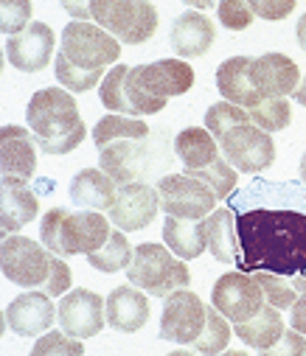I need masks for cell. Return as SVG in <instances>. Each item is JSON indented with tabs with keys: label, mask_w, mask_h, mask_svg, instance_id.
I'll return each instance as SVG.
<instances>
[{
	"label": "cell",
	"mask_w": 306,
	"mask_h": 356,
	"mask_svg": "<svg viewBox=\"0 0 306 356\" xmlns=\"http://www.w3.org/2000/svg\"><path fill=\"white\" fill-rule=\"evenodd\" d=\"M239 255L236 270L242 273H306V213L284 208H253L236 216Z\"/></svg>",
	"instance_id": "cell-1"
},
{
	"label": "cell",
	"mask_w": 306,
	"mask_h": 356,
	"mask_svg": "<svg viewBox=\"0 0 306 356\" xmlns=\"http://www.w3.org/2000/svg\"><path fill=\"white\" fill-rule=\"evenodd\" d=\"M26 118H29V129L37 138V146L45 154H68L87 135L84 121L79 118V107L65 87L37 90L29 102Z\"/></svg>",
	"instance_id": "cell-2"
},
{
	"label": "cell",
	"mask_w": 306,
	"mask_h": 356,
	"mask_svg": "<svg viewBox=\"0 0 306 356\" xmlns=\"http://www.w3.org/2000/svg\"><path fill=\"white\" fill-rule=\"evenodd\" d=\"M110 219H105L98 211H65V208H51L43 222H40V238L43 244L68 258V255H90L101 250L110 238Z\"/></svg>",
	"instance_id": "cell-3"
},
{
	"label": "cell",
	"mask_w": 306,
	"mask_h": 356,
	"mask_svg": "<svg viewBox=\"0 0 306 356\" xmlns=\"http://www.w3.org/2000/svg\"><path fill=\"white\" fill-rule=\"evenodd\" d=\"M127 278L138 289H144L152 298H169L177 289H185L191 284V273L180 255H174L169 247L146 241L135 247L132 264L127 266Z\"/></svg>",
	"instance_id": "cell-4"
},
{
	"label": "cell",
	"mask_w": 306,
	"mask_h": 356,
	"mask_svg": "<svg viewBox=\"0 0 306 356\" xmlns=\"http://www.w3.org/2000/svg\"><path fill=\"white\" fill-rule=\"evenodd\" d=\"M95 26L107 29L124 45H141L158 31V9L149 0H93Z\"/></svg>",
	"instance_id": "cell-5"
},
{
	"label": "cell",
	"mask_w": 306,
	"mask_h": 356,
	"mask_svg": "<svg viewBox=\"0 0 306 356\" xmlns=\"http://www.w3.org/2000/svg\"><path fill=\"white\" fill-rule=\"evenodd\" d=\"M54 255L45 244H37L26 236H3L0 247V266H3L6 281L23 286V289H43L51 273Z\"/></svg>",
	"instance_id": "cell-6"
},
{
	"label": "cell",
	"mask_w": 306,
	"mask_h": 356,
	"mask_svg": "<svg viewBox=\"0 0 306 356\" xmlns=\"http://www.w3.org/2000/svg\"><path fill=\"white\" fill-rule=\"evenodd\" d=\"M62 54L79 67L98 70V67H107V65L118 62L121 40L113 37L101 26H93L87 20H73L62 31Z\"/></svg>",
	"instance_id": "cell-7"
},
{
	"label": "cell",
	"mask_w": 306,
	"mask_h": 356,
	"mask_svg": "<svg viewBox=\"0 0 306 356\" xmlns=\"http://www.w3.org/2000/svg\"><path fill=\"white\" fill-rule=\"evenodd\" d=\"M220 149L225 160L242 174H261L275 163V140L270 138L267 129H261L253 121L225 132V138L220 140Z\"/></svg>",
	"instance_id": "cell-8"
},
{
	"label": "cell",
	"mask_w": 306,
	"mask_h": 356,
	"mask_svg": "<svg viewBox=\"0 0 306 356\" xmlns=\"http://www.w3.org/2000/svg\"><path fill=\"white\" fill-rule=\"evenodd\" d=\"M160 208L166 216L180 219H206L217 208V194L191 174H169L158 183Z\"/></svg>",
	"instance_id": "cell-9"
},
{
	"label": "cell",
	"mask_w": 306,
	"mask_h": 356,
	"mask_svg": "<svg viewBox=\"0 0 306 356\" xmlns=\"http://www.w3.org/2000/svg\"><path fill=\"white\" fill-rule=\"evenodd\" d=\"M208 320V306L199 300L188 286L177 289L166 298L163 314H160V337L177 345H191L199 331L206 328Z\"/></svg>",
	"instance_id": "cell-10"
},
{
	"label": "cell",
	"mask_w": 306,
	"mask_h": 356,
	"mask_svg": "<svg viewBox=\"0 0 306 356\" xmlns=\"http://www.w3.org/2000/svg\"><path fill=\"white\" fill-rule=\"evenodd\" d=\"M211 303L231 320V323H245L253 314L261 312V306L267 303L261 284L256 281L253 273H228L214 284L211 292Z\"/></svg>",
	"instance_id": "cell-11"
},
{
	"label": "cell",
	"mask_w": 306,
	"mask_h": 356,
	"mask_svg": "<svg viewBox=\"0 0 306 356\" xmlns=\"http://www.w3.org/2000/svg\"><path fill=\"white\" fill-rule=\"evenodd\" d=\"M56 320L62 331H68L76 339H90L101 334L107 323V300H101V295L90 289H73L65 292L56 309Z\"/></svg>",
	"instance_id": "cell-12"
},
{
	"label": "cell",
	"mask_w": 306,
	"mask_h": 356,
	"mask_svg": "<svg viewBox=\"0 0 306 356\" xmlns=\"http://www.w3.org/2000/svg\"><path fill=\"white\" fill-rule=\"evenodd\" d=\"M37 138L23 127H3L0 129V168H3V183L29 186L37 171Z\"/></svg>",
	"instance_id": "cell-13"
},
{
	"label": "cell",
	"mask_w": 306,
	"mask_h": 356,
	"mask_svg": "<svg viewBox=\"0 0 306 356\" xmlns=\"http://www.w3.org/2000/svg\"><path fill=\"white\" fill-rule=\"evenodd\" d=\"M158 208H160L158 188H152L146 183H127L116 194V202L110 208V222L116 227H121L124 233L144 230L155 222Z\"/></svg>",
	"instance_id": "cell-14"
},
{
	"label": "cell",
	"mask_w": 306,
	"mask_h": 356,
	"mask_svg": "<svg viewBox=\"0 0 306 356\" xmlns=\"http://www.w3.org/2000/svg\"><path fill=\"white\" fill-rule=\"evenodd\" d=\"M54 45H56V37H54L51 26L29 23L23 31H17L6 40V59L12 67H17L23 73H40L43 67L51 65Z\"/></svg>",
	"instance_id": "cell-15"
},
{
	"label": "cell",
	"mask_w": 306,
	"mask_h": 356,
	"mask_svg": "<svg viewBox=\"0 0 306 356\" xmlns=\"http://www.w3.org/2000/svg\"><path fill=\"white\" fill-rule=\"evenodd\" d=\"M132 76L149 96H158V99L185 96L194 87V70L185 59H160V62L138 65L132 67Z\"/></svg>",
	"instance_id": "cell-16"
},
{
	"label": "cell",
	"mask_w": 306,
	"mask_h": 356,
	"mask_svg": "<svg viewBox=\"0 0 306 356\" xmlns=\"http://www.w3.org/2000/svg\"><path fill=\"white\" fill-rule=\"evenodd\" d=\"M56 320V309L48 292H23L6 309V325L17 337H37L45 334Z\"/></svg>",
	"instance_id": "cell-17"
},
{
	"label": "cell",
	"mask_w": 306,
	"mask_h": 356,
	"mask_svg": "<svg viewBox=\"0 0 306 356\" xmlns=\"http://www.w3.org/2000/svg\"><path fill=\"white\" fill-rule=\"evenodd\" d=\"M253 84L261 96L286 99L295 96L300 84V70L286 54H264L253 59Z\"/></svg>",
	"instance_id": "cell-18"
},
{
	"label": "cell",
	"mask_w": 306,
	"mask_h": 356,
	"mask_svg": "<svg viewBox=\"0 0 306 356\" xmlns=\"http://www.w3.org/2000/svg\"><path fill=\"white\" fill-rule=\"evenodd\" d=\"M214 37H217V29L214 23L202 15V12H183L174 26H171V48L180 59H197L202 54H208L211 45H214Z\"/></svg>",
	"instance_id": "cell-19"
},
{
	"label": "cell",
	"mask_w": 306,
	"mask_h": 356,
	"mask_svg": "<svg viewBox=\"0 0 306 356\" xmlns=\"http://www.w3.org/2000/svg\"><path fill=\"white\" fill-rule=\"evenodd\" d=\"M217 87L225 102H234L245 110H250L261 93L253 84V59L250 56H231L217 67Z\"/></svg>",
	"instance_id": "cell-20"
},
{
	"label": "cell",
	"mask_w": 306,
	"mask_h": 356,
	"mask_svg": "<svg viewBox=\"0 0 306 356\" xmlns=\"http://www.w3.org/2000/svg\"><path fill=\"white\" fill-rule=\"evenodd\" d=\"M118 194V183L105 168H82L70 183V200L87 211H110Z\"/></svg>",
	"instance_id": "cell-21"
},
{
	"label": "cell",
	"mask_w": 306,
	"mask_h": 356,
	"mask_svg": "<svg viewBox=\"0 0 306 356\" xmlns=\"http://www.w3.org/2000/svg\"><path fill=\"white\" fill-rule=\"evenodd\" d=\"M149 320V300L144 289L132 286H118L107 295V323L121 331V334H135L146 325Z\"/></svg>",
	"instance_id": "cell-22"
},
{
	"label": "cell",
	"mask_w": 306,
	"mask_h": 356,
	"mask_svg": "<svg viewBox=\"0 0 306 356\" xmlns=\"http://www.w3.org/2000/svg\"><path fill=\"white\" fill-rule=\"evenodd\" d=\"M163 244L180 255L183 261H191L206 252L208 236H206V219H180V216H166L163 222Z\"/></svg>",
	"instance_id": "cell-23"
},
{
	"label": "cell",
	"mask_w": 306,
	"mask_h": 356,
	"mask_svg": "<svg viewBox=\"0 0 306 356\" xmlns=\"http://www.w3.org/2000/svg\"><path fill=\"white\" fill-rule=\"evenodd\" d=\"M98 163L118 186L135 183L144 163V149L141 140H113L105 149H98Z\"/></svg>",
	"instance_id": "cell-24"
},
{
	"label": "cell",
	"mask_w": 306,
	"mask_h": 356,
	"mask_svg": "<svg viewBox=\"0 0 306 356\" xmlns=\"http://www.w3.org/2000/svg\"><path fill=\"white\" fill-rule=\"evenodd\" d=\"M284 331H286V328H284V320H281V309H275V306H270V303H264L261 312L253 314L250 320L234 323V334H236L245 345H250V348H256V350L273 348V345L284 337Z\"/></svg>",
	"instance_id": "cell-25"
},
{
	"label": "cell",
	"mask_w": 306,
	"mask_h": 356,
	"mask_svg": "<svg viewBox=\"0 0 306 356\" xmlns=\"http://www.w3.org/2000/svg\"><path fill=\"white\" fill-rule=\"evenodd\" d=\"M40 213V200L26 186L3 183V211H0V230L3 236L17 233L29 222H34Z\"/></svg>",
	"instance_id": "cell-26"
},
{
	"label": "cell",
	"mask_w": 306,
	"mask_h": 356,
	"mask_svg": "<svg viewBox=\"0 0 306 356\" xmlns=\"http://www.w3.org/2000/svg\"><path fill=\"white\" fill-rule=\"evenodd\" d=\"M174 152H177L180 163L185 165V171H191V168L211 165L220 157V143L208 129L188 127L174 138Z\"/></svg>",
	"instance_id": "cell-27"
},
{
	"label": "cell",
	"mask_w": 306,
	"mask_h": 356,
	"mask_svg": "<svg viewBox=\"0 0 306 356\" xmlns=\"http://www.w3.org/2000/svg\"><path fill=\"white\" fill-rule=\"evenodd\" d=\"M206 236L208 250L217 261L231 264L239 255V233H236V213L228 208H217L211 216H206Z\"/></svg>",
	"instance_id": "cell-28"
},
{
	"label": "cell",
	"mask_w": 306,
	"mask_h": 356,
	"mask_svg": "<svg viewBox=\"0 0 306 356\" xmlns=\"http://www.w3.org/2000/svg\"><path fill=\"white\" fill-rule=\"evenodd\" d=\"M146 135H149V127L141 118H135V115H118V113L105 115V118L95 124V129H93V140H95L98 149H105L113 140H144Z\"/></svg>",
	"instance_id": "cell-29"
},
{
	"label": "cell",
	"mask_w": 306,
	"mask_h": 356,
	"mask_svg": "<svg viewBox=\"0 0 306 356\" xmlns=\"http://www.w3.org/2000/svg\"><path fill=\"white\" fill-rule=\"evenodd\" d=\"M132 255H135L132 244L127 241L124 230L116 227L110 233L107 244L101 247V250H95V252H90L87 261H90L93 270H98V273H118V270H127V266L132 264Z\"/></svg>",
	"instance_id": "cell-30"
},
{
	"label": "cell",
	"mask_w": 306,
	"mask_h": 356,
	"mask_svg": "<svg viewBox=\"0 0 306 356\" xmlns=\"http://www.w3.org/2000/svg\"><path fill=\"white\" fill-rule=\"evenodd\" d=\"M127 73L130 67L127 65H116L105 81L98 87V96H101V104H105L110 113H118V115H135L132 113V104L127 99Z\"/></svg>",
	"instance_id": "cell-31"
},
{
	"label": "cell",
	"mask_w": 306,
	"mask_h": 356,
	"mask_svg": "<svg viewBox=\"0 0 306 356\" xmlns=\"http://www.w3.org/2000/svg\"><path fill=\"white\" fill-rule=\"evenodd\" d=\"M54 67H56L59 84L65 87V90H70V93H87V90H93L98 81H105V79H101V76H105V67H98V70L79 67V65H73L62 51L56 54Z\"/></svg>",
	"instance_id": "cell-32"
},
{
	"label": "cell",
	"mask_w": 306,
	"mask_h": 356,
	"mask_svg": "<svg viewBox=\"0 0 306 356\" xmlns=\"http://www.w3.org/2000/svg\"><path fill=\"white\" fill-rule=\"evenodd\" d=\"M228 342H231V323L217 306H211L206 328L199 331V337L191 342V348L199 350V353H220V350L228 348Z\"/></svg>",
	"instance_id": "cell-33"
},
{
	"label": "cell",
	"mask_w": 306,
	"mask_h": 356,
	"mask_svg": "<svg viewBox=\"0 0 306 356\" xmlns=\"http://www.w3.org/2000/svg\"><path fill=\"white\" fill-rule=\"evenodd\" d=\"M185 174H191V177H197V180H202L206 183L214 194H217V200H225L234 188H236V168L225 160V154H220L211 165H206V168H191V171H185Z\"/></svg>",
	"instance_id": "cell-34"
},
{
	"label": "cell",
	"mask_w": 306,
	"mask_h": 356,
	"mask_svg": "<svg viewBox=\"0 0 306 356\" xmlns=\"http://www.w3.org/2000/svg\"><path fill=\"white\" fill-rule=\"evenodd\" d=\"M247 113H250L253 124H259V127L267 129V132H281V129H286L289 121H292V110H289V102H286V99L261 96Z\"/></svg>",
	"instance_id": "cell-35"
},
{
	"label": "cell",
	"mask_w": 306,
	"mask_h": 356,
	"mask_svg": "<svg viewBox=\"0 0 306 356\" xmlns=\"http://www.w3.org/2000/svg\"><path fill=\"white\" fill-rule=\"evenodd\" d=\"M247 121H253V118H250V113H247L245 107L234 104V102L211 104V107H208V113H206V129H208L217 140H222V138H225V132H231L234 127L247 124Z\"/></svg>",
	"instance_id": "cell-36"
},
{
	"label": "cell",
	"mask_w": 306,
	"mask_h": 356,
	"mask_svg": "<svg viewBox=\"0 0 306 356\" xmlns=\"http://www.w3.org/2000/svg\"><path fill=\"white\" fill-rule=\"evenodd\" d=\"M256 275V281L261 284V289H264V298H267V303L270 306H275V309H292V303L298 300V289L292 286V281L286 278V275H275V273H253Z\"/></svg>",
	"instance_id": "cell-37"
},
{
	"label": "cell",
	"mask_w": 306,
	"mask_h": 356,
	"mask_svg": "<svg viewBox=\"0 0 306 356\" xmlns=\"http://www.w3.org/2000/svg\"><path fill=\"white\" fill-rule=\"evenodd\" d=\"M84 353V345L70 337L68 331H51V334H43L37 339V345L31 348V356H82Z\"/></svg>",
	"instance_id": "cell-38"
},
{
	"label": "cell",
	"mask_w": 306,
	"mask_h": 356,
	"mask_svg": "<svg viewBox=\"0 0 306 356\" xmlns=\"http://www.w3.org/2000/svg\"><path fill=\"white\" fill-rule=\"evenodd\" d=\"M34 6L31 0H0V31L3 34H17L31 23Z\"/></svg>",
	"instance_id": "cell-39"
},
{
	"label": "cell",
	"mask_w": 306,
	"mask_h": 356,
	"mask_svg": "<svg viewBox=\"0 0 306 356\" xmlns=\"http://www.w3.org/2000/svg\"><path fill=\"white\" fill-rule=\"evenodd\" d=\"M217 12H220V23L231 31H245L256 17L250 0H220Z\"/></svg>",
	"instance_id": "cell-40"
},
{
	"label": "cell",
	"mask_w": 306,
	"mask_h": 356,
	"mask_svg": "<svg viewBox=\"0 0 306 356\" xmlns=\"http://www.w3.org/2000/svg\"><path fill=\"white\" fill-rule=\"evenodd\" d=\"M250 3H253L256 17L270 20V23H278V20H286L295 12L298 0H250Z\"/></svg>",
	"instance_id": "cell-41"
},
{
	"label": "cell",
	"mask_w": 306,
	"mask_h": 356,
	"mask_svg": "<svg viewBox=\"0 0 306 356\" xmlns=\"http://www.w3.org/2000/svg\"><path fill=\"white\" fill-rule=\"evenodd\" d=\"M68 289H70V270L62 261V255H54V264H51V273H48V281H45L43 292H48L51 298H59Z\"/></svg>",
	"instance_id": "cell-42"
},
{
	"label": "cell",
	"mask_w": 306,
	"mask_h": 356,
	"mask_svg": "<svg viewBox=\"0 0 306 356\" xmlns=\"http://www.w3.org/2000/svg\"><path fill=\"white\" fill-rule=\"evenodd\" d=\"M261 353H267V356H281V353L303 356V353H306V334H300L298 328L284 331V337H281L273 348H267V350H261Z\"/></svg>",
	"instance_id": "cell-43"
},
{
	"label": "cell",
	"mask_w": 306,
	"mask_h": 356,
	"mask_svg": "<svg viewBox=\"0 0 306 356\" xmlns=\"http://www.w3.org/2000/svg\"><path fill=\"white\" fill-rule=\"evenodd\" d=\"M59 3H62V9H65L73 20H90V17H93V12H90L93 0H59Z\"/></svg>",
	"instance_id": "cell-44"
},
{
	"label": "cell",
	"mask_w": 306,
	"mask_h": 356,
	"mask_svg": "<svg viewBox=\"0 0 306 356\" xmlns=\"http://www.w3.org/2000/svg\"><path fill=\"white\" fill-rule=\"evenodd\" d=\"M292 328H298L300 334H306V289L298 295V300L292 303V314H289Z\"/></svg>",
	"instance_id": "cell-45"
},
{
	"label": "cell",
	"mask_w": 306,
	"mask_h": 356,
	"mask_svg": "<svg viewBox=\"0 0 306 356\" xmlns=\"http://www.w3.org/2000/svg\"><path fill=\"white\" fill-rule=\"evenodd\" d=\"M295 37H298L300 51L306 54V15H300V20H298V26H295Z\"/></svg>",
	"instance_id": "cell-46"
},
{
	"label": "cell",
	"mask_w": 306,
	"mask_h": 356,
	"mask_svg": "<svg viewBox=\"0 0 306 356\" xmlns=\"http://www.w3.org/2000/svg\"><path fill=\"white\" fill-rule=\"evenodd\" d=\"M183 3L191 6V9H197V12H206V9L217 6V0H183Z\"/></svg>",
	"instance_id": "cell-47"
},
{
	"label": "cell",
	"mask_w": 306,
	"mask_h": 356,
	"mask_svg": "<svg viewBox=\"0 0 306 356\" xmlns=\"http://www.w3.org/2000/svg\"><path fill=\"white\" fill-rule=\"evenodd\" d=\"M295 99H298V104L300 107H306V79L298 84V90H295Z\"/></svg>",
	"instance_id": "cell-48"
},
{
	"label": "cell",
	"mask_w": 306,
	"mask_h": 356,
	"mask_svg": "<svg viewBox=\"0 0 306 356\" xmlns=\"http://www.w3.org/2000/svg\"><path fill=\"white\" fill-rule=\"evenodd\" d=\"M292 286H295L298 292H303V289H306V273H303V275H292Z\"/></svg>",
	"instance_id": "cell-49"
},
{
	"label": "cell",
	"mask_w": 306,
	"mask_h": 356,
	"mask_svg": "<svg viewBox=\"0 0 306 356\" xmlns=\"http://www.w3.org/2000/svg\"><path fill=\"white\" fill-rule=\"evenodd\" d=\"M300 180H303V186H306V152H303V157H300Z\"/></svg>",
	"instance_id": "cell-50"
}]
</instances>
